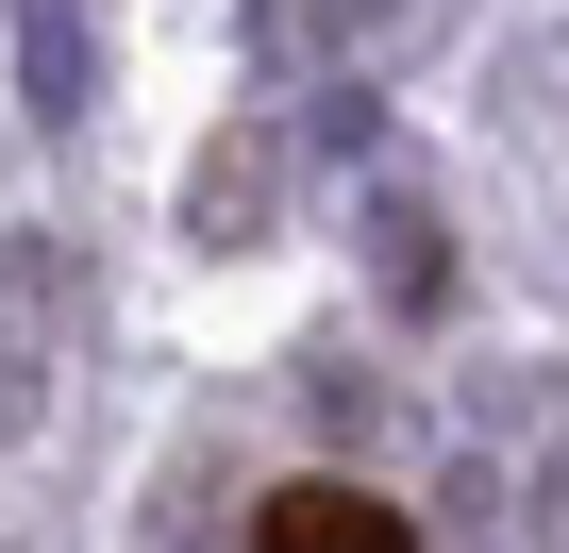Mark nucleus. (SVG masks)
I'll return each mask as SVG.
<instances>
[{
	"label": "nucleus",
	"instance_id": "obj_1",
	"mask_svg": "<svg viewBox=\"0 0 569 553\" xmlns=\"http://www.w3.org/2000/svg\"><path fill=\"white\" fill-rule=\"evenodd\" d=\"M251 553H419V536H402V503L302 470V486H268V503H251Z\"/></svg>",
	"mask_w": 569,
	"mask_h": 553
}]
</instances>
